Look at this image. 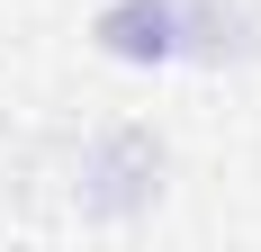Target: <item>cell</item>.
Segmentation results:
<instances>
[{"label": "cell", "mask_w": 261, "mask_h": 252, "mask_svg": "<svg viewBox=\"0 0 261 252\" xmlns=\"http://www.w3.org/2000/svg\"><path fill=\"white\" fill-rule=\"evenodd\" d=\"M162 189H171V144H162L144 117H117V126H99V135H81L72 207L90 225H135V216H153Z\"/></svg>", "instance_id": "6da1fadb"}, {"label": "cell", "mask_w": 261, "mask_h": 252, "mask_svg": "<svg viewBox=\"0 0 261 252\" xmlns=\"http://www.w3.org/2000/svg\"><path fill=\"white\" fill-rule=\"evenodd\" d=\"M90 45L126 72H162L180 63V0H108L90 18Z\"/></svg>", "instance_id": "7a4b0ae2"}, {"label": "cell", "mask_w": 261, "mask_h": 252, "mask_svg": "<svg viewBox=\"0 0 261 252\" xmlns=\"http://www.w3.org/2000/svg\"><path fill=\"white\" fill-rule=\"evenodd\" d=\"M180 63H198V72L261 63V9L252 0H180Z\"/></svg>", "instance_id": "3957f363"}]
</instances>
